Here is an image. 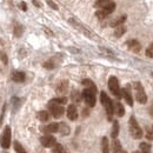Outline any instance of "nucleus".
I'll list each match as a JSON object with an SVG mask.
<instances>
[{"instance_id":"9d476101","label":"nucleus","mask_w":153,"mask_h":153,"mask_svg":"<svg viewBox=\"0 0 153 153\" xmlns=\"http://www.w3.org/2000/svg\"><path fill=\"white\" fill-rule=\"evenodd\" d=\"M121 96L124 97V99L126 100V102L130 106H133V99H132V94H131V91H130V86L128 85L125 88L121 90Z\"/></svg>"},{"instance_id":"f704fd0d","label":"nucleus","mask_w":153,"mask_h":153,"mask_svg":"<svg viewBox=\"0 0 153 153\" xmlns=\"http://www.w3.org/2000/svg\"><path fill=\"white\" fill-rule=\"evenodd\" d=\"M146 139H147V140H153V131H147V133H146Z\"/></svg>"},{"instance_id":"4be33fe9","label":"nucleus","mask_w":153,"mask_h":153,"mask_svg":"<svg viewBox=\"0 0 153 153\" xmlns=\"http://www.w3.org/2000/svg\"><path fill=\"white\" fill-rule=\"evenodd\" d=\"M112 151L114 153H119L121 151V144H120L119 140H117V138H115L114 140H113V143H112Z\"/></svg>"},{"instance_id":"6e6552de","label":"nucleus","mask_w":153,"mask_h":153,"mask_svg":"<svg viewBox=\"0 0 153 153\" xmlns=\"http://www.w3.org/2000/svg\"><path fill=\"white\" fill-rule=\"evenodd\" d=\"M48 108H50L51 113H52V115H53L54 118H60L61 115L64 114V107H62L60 104L53 101V100H51V101L48 102Z\"/></svg>"},{"instance_id":"7ed1b4c3","label":"nucleus","mask_w":153,"mask_h":153,"mask_svg":"<svg viewBox=\"0 0 153 153\" xmlns=\"http://www.w3.org/2000/svg\"><path fill=\"white\" fill-rule=\"evenodd\" d=\"M133 86H134V90H135V98H137V100H138L140 104H146V101H147V96H146V93H145V91H144V87H143L141 82L137 81V82L133 84Z\"/></svg>"},{"instance_id":"412c9836","label":"nucleus","mask_w":153,"mask_h":153,"mask_svg":"<svg viewBox=\"0 0 153 153\" xmlns=\"http://www.w3.org/2000/svg\"><path fill=\"white\" fill-rule=\"evenodd\" d=\"M101 150L102 153H110V146H108V139L106 137L102 138L101 140Z\"/></svg>"},{"instance_id":"f3484780","label":"nucleus","mask_w":153,"mask_h":153,"mask_svg":"<svg viewBox=\"0 0 153 153\" xmlns=\"http://www.w3.org/2000/svg\"><path fill=\"white\" fill-rule=\"evenodd\" d=\"M82 85L86 86V88H90V90L94 91L97 93V86L94 85V82H93L92 80H90V79H84V80H82Z\"/></svg>"},{"instance_id":"f257e3e1","label":"nucleus","mask_w":153,"mask_h":153,"mask_svg":"<svg viewBox=\"0 0 153 153\" xmlns=\"http://www.w3.org/2000/svg\"><path fill=\"white\" fill-rule=\"evenodd\" d=\"M100 101H101L102 106H104L105 110H106L108 120H111V119H112V115L114 113V107H113L112 100L108 98V96H107L105 92H101V93H100Z\"/></svg>"},{"instance_id":"1a4fd4ad","label":"nucleus","mask_w":153,"mask_h":153,"mask_svg":"<svg viewBox=\"0 0 153 153\" xmlns=\"http://www.w3.org/2000/svg\"><path fill=\"white\" fill-rule=\"evenodd\" d=\"M40 143L45 147H53V145L56 144V138L52 137L51 134H47V135H44L40 138Z\"/></svg>"},{"instance_id":"c85d7f7f","label":"nucleus","mask_w":153,"mask_h":153,"mask_svg":"<svg viewBox=\"0 0 153 153\" xmlns=\"http://www.w3.org/2000/svg\"><path fill=\"white\" fill-rule=\"evenodd\" d=\"M111 1H112V0H97L94 6H96V7H104L105 5H107V4L111 2Z\"/></svg>"},{"instance_id":"4468645a","label":"nucleus","mask_w":153,"mask_h":153,"mask_svg":"<svg viewBox=\"0 0 153 153\" xmlns=\"http://www.w3.org/2000/svg\"><path fill=\"white\" fill-rule=\"evenodd\" d=\"M67 117L70 120H76L78 118V111H76V107L74 105H70L68 108H67Z\"/></svg>"},{"instance_id":"f8f14e48","label":"nucleus","mask_w":153,"mask_h":153,"mask_svg":"<svg viewBox=\"0 0 153 153\" xmlns=\"http://www.w3.org/2000/svg\"><path fill=\"white\" fill-rule=\"evenodd\" d=\"M41 130H42V132H45V133H56V132H58V130H59V124H57V123L50 124V125L42 127Z\"/></svg>"},{"instance_id":"ea45409f","label":"nucleus","mask_w":153,"mask_h":153,"mask_svg":"<svg viewBox=\"0 0 153 153\" xmlns=\"http://www.w3.org/2000/svg\"><path fill=\"white\" fill-rule=\"evenodd\" d=\"M133 153H139V152H133Z\"/></svg>"},{"instance_id":"aec40b11","label":"nucleus","mask_w":153,"mask_h":153,"mask_svg":"<svg viewBox=\"0 0 153 153\" xmlns=\"http://www.w3.org/2000/svg\"><path fill=\"white\" fill-rule=\"evenodd\" d=\"M58 132H60L62 135H67V134H70V127H68L65 123H61V124H59V130H58Z\"/></svg>"},{"instance_id":"a211bd4d","label":"nucleus","mask_w":153,"mask_h":153,"mask_svg":"<svg viewBox=\"0 0 153 153\" xmlns=\"http://www.w3.org/2000/svg\"><path fill=\"white\" fill-rule=\"evenodd\" d=\"M126 19H127V17H126V16H121V17H119V18L114 19L113 21H111V24H110V25H111L112 27H117V26H119V25H123Z\"/></svg>"},{"instance_id":"6ab92c4d","label":"nucleus","mask_w":153,"mask_h":153,"mask_svg":"<svg viewBox=\"0 0 153 153\" xmlns=\"http://www.w3.org/2000/svg\"><path fill=\"white\" fill-rule=\"evenodd\" d=\"M126 32V27L124 25H119L115 27V31H114V36L117 38H120L121 36H124V33Z\"/></svg>"},{"instance_id":"9b49d317","label":"nucleus","mask_w":153,"mask_h":153,"mask_svg":"<svg viewBox=\"0 0 153 153\" xmlns=\"http://www.w3.org/2000/svg\"><path fill=\"white\" fill-rule=\"evenodd\" d=\"M127 47H128L132 52H134V53H138V52L140 51V48H141L139 41H138V40H134V39L127 41Z\"/></svg>"},{"instance_id":"dca6fc26","label":"nucleus","mask_w":153,"mask_h":153,"mask_svg":"<svg viewBox=\"0 0 153 153\" xmlns=\"http://www.w3.org/2000/svg\"><path fill=\"white\" fill-rule=\"evenodd\" d=\"M25 73L24 72H19V71H17V72H13L12 73V80L13 81H16V82H22V81H25Z\"/></svg>"},{"instance_id":"c756f323","label":"nucleus","mask_w":153,"mask_h":153,"mask_svg":"<svg viewBox=\"0 0 153 153\" xmlns=\"http://www.w3.org/2000/svg\"><path fill=\"white\" fill-rule=\"evenodd\" d=\"M53 101H56V102L60 104V105H64V104H66V102H67V98H65V97H60V98H54V99H53Z\"/></svg>"},{"instance_id":"5701e85b","label":"nucleus","mask_w":153,"mask_h":153,"mask_svg":"<svg viewBox=\"0 0 153 153\" xmlns=\"http://www.w3.org/2000/svg\"><path fill=\"white\" fill-rule=\"evenodd\" d=\"M118 134H119V124H118L117 120H114V121H113V128H112V133H111V135H112L113 139H115V138L118 137Z\"/></svg>"},{"instance_id":"20e7f679","label":"nucleus","mask_w":153,"mask_h":153,"mask_svg":"<svg viewBox=\"0 0 153 153\" xmlns=\"http://www.w3.org/2000/svg\"><path fill=\"white\" fill-rule=\"evenodd\" d=\"M130 133L133 137L134 139H140L143 137V131L141 128L139 127L137 120L134 117H131L130 118Z\"/></svg>"},{"instance_id":"72a5a7b5","label":"nucleus","mask_w":153,"mask_h":153,"mask_svg":"<svg viewBox=\"0 0 153 153\" xmlns=\"http://www.w3.org/2000/svg\"><path fill=\"white\" fill-rule=\"evenodd\" d=\"M47 1V4L50 5V7H52V8H54V10H58V6L56 5V2H53L52 0H46Z\"/></svg>"},{"instance_id":"2eb2a0df","label":"nucleus","mask_w":153,"mask_h":153,"mask_svg":"<svg viewBox=\"0 0 153 153\" xmlns=\"http://www.w3.org/2000/svg\"><path fill=\"white\" fill-rule=\"evenodd\" d=\"M113 107H114L115 114L118 115V117H123V115L125 114V108H124V106L119 101H115L114 104H113Z\"/></svg>"},{"instance_id":"cd10ccee","label":"nucleus","mask_w":153,"mask_h":153,"mask_svg":"<svg viewBox=\"0 0 153 153\" xmlns=\"http://www.w3.org/2000/svg\"><path fill=\"white\" fill-rule=\"evenodd\" d=\"M14 150H16V152L17 153H27L25 151V149L20 145L18 141H14Z\"/></svg>"},{"instance_id":"7c9ffc66","label":"nucleus","mask_w":153,"mask_h":153,"mask_svg":"<svg viewBox=\"0 0 153 153\" xmlns=\"http://www.w3.org/2000/svg\"><path fill=\"white\" fill-rule=\"evenodd\" d=\"M140 150L141 151H150L151 150V145L147 143H141L140 144Z\"/></svg>"},{"instance_id":"f03ea898","label":"nucleus","mask_w":153,"mask_h":153,"mask_svg":"<svg viewBox=\"0 0 153 153\" xmlns=\"http://www.w3.org/2000/svg\"><path fill=\"white\" fill-rule=\"evenodd\" d=\"M114 10H115V4L113 1H111V2H108L107 5H105L104 7H101L100 11L97 12L96 13L97 18H99V19H105V18L108 17Z\"/></svg>"},{"instance_id":"473e14b6","label":"nucleus","mask_w":153,"mask_h":153,"mask_svg":"<svg viewBox=\"0 0 153 153\" xmlns=\"http://www.w3.org/2000/svg\"><path fill=\"white\" fill-rule=\"evenodd\" d=\"M54 66H56V65H54L52 61H46V62L44 64V67H45V68H54Z\"/></svg>"},{"instance_id":"a878e982","label":"nucleus","mask_w":153,"mask_h":153,"mask_svg":"<svg viewBox=\"0 0 153 153\" xmlns=\"http://www.w3.org/2000/svg\"><path fill=\"white\" fill-rule=\"evenodd\" d=\"M53 153H67V151L60 145V144H54L53 145V150H52Z\"/></svg>"},{"instance_id":"bb28decb","label":"nucleus","mask_w":153,"mask_h":153,"mask_svg":"<svg viewBox=\"0 0 153 153\" xmlns=\"http://www.w3.org/2000/svg\"><path fill=\"white\" fill-rule=\"evenodd\" d=\"M81 94L78 92V91H73L72 92V94H71V98H72V100H73V102H76V104H79L80 102V100H81Z\"/></svg>"},{"instance_id":"b1692460","label":"nucleus","mask_w":153,"mask_h":153,"mask_svg":"<svg viewBox=\"0 0 153 153\" xmlns=\"http://www.w3.org/2000/svg\"><path fill=\"white\" fill-rule=\"evenodd\" d=\"M22 32H24V27L20 24H16L14 25V36L19 38V37H21Z\"/></svg>"},{"instance_id":"39448f33","label":"nucleus","mask_w":153,"mask_h":153,"mask_svg":"<svg viewBox=\"0 0 153 153\" xmlns=\"http://www.w3.org/2000/svg\"><path fill=\"white\" fill-rule=\"evenodd\" d=\"M82 98L85 100V102L90 106V107H93L96 105V92L90 90V88H85L82 91Z\"/></svg>"},{"instance_id":"2f4dec72","label":"nucleus","mask_w":153,"mask_h":153,"mask_svg":"<svg viewBox=\"0 0 153 153\" xmlns=\"http://www.w3.org/2000/svg\"><path fill=\"white\" fill-rule=\"evenodd\" d=\"M146 56L149 58H152L153 59V42L147 47V50H146Z\"/></svg>"},{"instance_id":"393cba45","label":"nucleus","mask_w":153,"mask_h":153,"mask_svg":"<svg viewBox=\"0 0 153 153\" xmlns=\"http://www.w3.org/2000/svg\"><path fill=\"white\" fill-rule=\"evenodd\" d=\"M38 118L39 120H41V121H47L50 119V113L46 112V111H40L38 113Z\"/></svg>"},{"instance_id":"e433bc0d","label":"nucleus","mask_w":153,"mask_h":153,"mask_svg":"<svg viewBox=\"0 0 153 153\" xmlns=\"http://www.w3.org/2000/svg\"><path fill=\"white\" fill-rule=\"evenodd\" d=\"M20 8H21L22 11H26V10H27V6H26V4H25V2H20Z\"/></svg>"},{"instance_id":"58836bf2","label":"nucleus","mask_w":153,"mask_h":153,"mask_svg":"<svg viewBox=\"0 0 153 153\" xmlns=\"http://www.w3.org/2000/svg\"><path fill=\"white\" fill-rule=\"evenodd\" d=\"M141 153H150V151H141Z\"/></svg>"},{"instance_id":"4c0bfd02","label":"nucleus","mask_w":153,"mask_h":153,"mask_svg":"<svg viewBox=\"0 0 153 153\" xmlns=\"http://www.w3.org/2000/svg\"><path fill=\"white\" fill-rule=\"evenodd\" d=\"M150 114H151V117L153 118V102L151 104V106H150Z\"/></svg>"},{"instance_id":"0eeeda50","label":"nucleus","mask_w":153,"mask_h":153,"mask_svg":"<svg viewBox=\"0 0 153 153\" xmlns=\"http://www.w3.org/2000/svg\"><path fill=\"white\" fill-rule=\"evenodd\" d=\"M0 144L4 149H8L11 146V128H10V126H6L4 132L1 133Z\"/></svg>"},{"instance_id":"ddd939ff","label":"nucleus","mask_w":153,"mask_h":153,"mask_svg":"<svg viewBox=\"0 0 153 153\" xmlns=\"http://www.w3.org/2000/svg\"><path fill=\"white\" fill-rule=\"evenodd\" d=\"M67 90H68V81H67V80H62V81H60V82L58 84L57 92L59 93V94H64V93H66Z\"/></svg>"},{"instance_id":"423d86ee","label":"nucleus","mask_w":153,"mask_h":153,"mask_svg":"<svg viewBox=\"0 0 153 153\" xmlns=\"http://www.w3.org/2000/svg\"><path fill=\"white\" fill-rule=\"evenodd\" d=\"M108 88L110 91L114 94L117 98H121V90L119 87V82H118V79L115 76H111L108 79Z\"/></svg>"},{"instance_id":"c9c22d12","label":"nucleus","mask_w":153,"mask_h":153,"mask_svg":"<svg viewBox=\"0 0 153 153\" xmlns=\"http://www.w3.org/2000/svg\"><path fill=\"white\" fill-rule=\"evenodd\" d=\"M0 58H1V60L5 62V64H7V57H6V54H4L2 52L0 53Z\"/></svg>"}]
</instances>
